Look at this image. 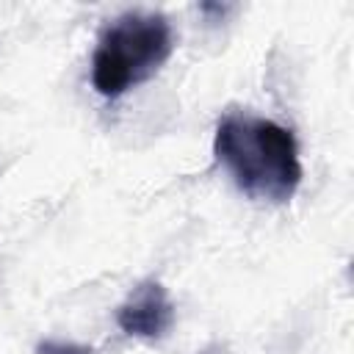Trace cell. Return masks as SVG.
Returning a JSON list of instances; mask_svg holds the SVG:
<instances>
[{"mask_svg":"<svg viewBox=\"0 0 354 354\" xmlns=\"http://www.w3.org/2000/svg\"><path fill=\"white\" fill-rule=\"evenodd\" d=\"M213 155L238 191L271 205L290 202L304 177L293 130L246 111H230L218 119Z\"/></svg>","mask_w":354,"mask_h":354,"instance_id":"1","label":"cell"},{"mask_svg":"<svg viewBox=\"0 0 354 354\" xmlns=\"http://www.w3.org/2000/svg\"><path fill=\"white\" fill-rule=\"evenodd\" d=\"M174 53V30L163 14L124 11L111 19L91 55V86L100 97L116 100L147 83Z\"/></svg>","mask_w":354,"mask_h":354,"instance_id":"2","label":"cell"},{"mask_svg":"<svg viewBox=\"0 0 354 354\" xmlns=\"http://www.w3.org/2000/svg\"><path fill=\"white\" fill-rule=\"evenodd\" d=\"M116 324L127 337L158 343L174 326V301L158 279H144L116 307Z\"/></svg>","mask_w":354,"mask_h":354,"instance_id":"3","label":"cell"},{"mask_svg":"<svg viewBox=\"0 0 354 354\" xmlns=\"http://www.w3.org/2000/svg\"><path fill=\"white\" fill-rule=\"evenodd\" d=\"M36 354H97L91 346L86 343H72V340H39L36 343Z\"/></svg>","mask_w":354,"mask_h":354,"instance_id":"4","label":"cell"}]
</instances>
